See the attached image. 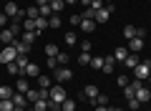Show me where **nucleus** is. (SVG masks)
Segmentation results:
<instances>
[{"instance_id":"obj_47","label":"nucleus","mask_w":151,"mask_h":111,"mask_svg":"<svg viewBox=\"0 0 151 111\" xmlns=\"http://www.w3.org/2000/svg\"><path fill=\"white\" fill-rule=\"evenodd\" d=\"M131 86H134V89H136V91H139V89H141V86H144V83H141V81H139V78H134V81H131Z\"/></svg>"},{"instance_id":"obj_44","label":"nucleus","mask_w":151,"mask_h":111,"mask_svg":"<svg viewBox=\"0 0 151 111\" xmlns=\"http://www.w3.org/2000/svg\"><path fill=\"white\" fill-rule=\"evenodd\" d=\"M48 68H58V58H55V56H48Z\"/></svg>"},{"instance_id":"obj_38","label":"nucleus","mask_w":151,"mask_h":111,"mask_svg":"<svg viewBox=\"0 0 151 111\" xmlns=\"http://www.w3.org/2000/svg\"><path fill=\"white\" fill-rule=\"evenodd\" d=\"M23 30H35V20L25 18V20H23ZM35 33H38V30H35Z\"/></svg>"},{"instance_id":"obj_28","label":"nucleus","mask_w":151,"mask_h":111,"mask_svg":"<svg viewBox=\"0 0 151 111\" xmlns=\"http://www.w3.org/2000/svg\"><path fill=\"white\" fill-rule=\"evenodd\" d=\"M25 76H28V78H30V76H40V68H38V63H28Z\"/></svg>"},{"instance_id":"obj_39","label":"nucleus","mask_w":151,"mask_h":111,"mask_svg":"<svg viewBox=\"0 0 151 111\" xmlns=\"http://www.w3.org/2000/svg\"><path fill=\"white\" fill-rule=\"evenodd\" d=\"M63 41H65V46H68V48H73L76 46V33H65Z\"/></svg>"},{"instance_id":"obj_34","label":"nucleus","mask_w":151,"mask_h":111,"mask_svg":"<svg viewBox=\"0 0 151 111\" xmlns=\"http://www.w3.org/2000/svg\"><path fill=\"white\" fill-rule=\"evenodd\" d=\"M45 56H58V46L55 43H45Z\"/></svg>"},{"instance_id":"obj_59","label":"nucleus","mask_w":151,"mask_h":111,"mask_svg":"<svg viewBox=\"0 0 151 111\" xmlns=\"http://www.w3.org/2000/svg\"><path fill=\"white\" fill-rule=\"evenodd\" d=\"M0 66H3V63H0Z\"/></svg>"},{"instance_id":"obj_9","label":"nucleus","mask_w":151,"mask_h":111,"mask_svg":"<svg viewBox=\"0 0 151 111\" xmlns=\"http://www.w3.org/2000/svg\"><path fill=\"white\" fill-rule=\"evenodd\" d=\"M13 48H15V51H18V56H28V53H30V48H33V46H28V43H23L20 38H18V41L13 43Z\"/></svg>"},{"instance_id":"obj_30","label":"nucleus","mask_w":151,"mask_h":111,"mask_svg":"<svg viewBox=\"0 0 151 111\" xmlns=\"http://www.w3.org/2000/svg\"><path fill=\"white\" fill-rule=\"evenodd\" d=\"M124 38H126V41L136 38V28H134V25H124Z\"/></svg>"},{"instance_id":"obj_27","label":"nucleus","mask_w":151,"mask_h":111,"mask_svg":"<svg viewBox=\"0 0 151 111\" xmlns=\"http://www.w3.org/2000/svg\"><path fill=\"white\" fill-rule=\"evenodd\" d=\"M13 109H15L13 99H0V111H13Z\"/></svg>"},{"instance_id":"obj_33","label":"nucleus","mask_w":151,"mask_h":111,"mask_svg":"<svg viewBox=\"0 0 151 111\" xmlns=\"http://www.w3.org/2000/svg\"><path fill=\"white\" fill-rule=\"evenodd\" d=\"M93 106H108V96H103V94H98L96 99H93Z\"/></svg>"},{"instance_id":"obj_32","label":"nucleus","mask_w":151,"mask_h":111,"mask_svg":"<svg viewBox=\"0 0 151 111\" xmlns=\"http://www.w3.org/2000/svg\"><path fill=\"white\" fill-rule=\"evenodd\" d=\"M25 15L30 18V20H35V18L40 15V10H38V5H30V8H28V10H25Z\"/></svg>"},{"instance_id":"obj_40","label":"nucleus","mask_w":151,"mask_h":111,"mask_svg":"<svg viewBox=\"0 0 151 111\" xmlns=\"http://www.w3.org/2000/svg\"><path fill=\"white\" fill-rule=\"evenodd\" d=\"M68 23H70L73 28H76V25H81V23H83V15H70V18H68Z\"/></svg>"},{"instance_id":"obj_52","label":"nucleus","mask_w":151,"mask_h":111,"mask_svg":"<svg viewBox=\"0 0 151 111\" xmlns=\"http://www.w3.org/2000/svg\"><path fill=\"white\" fill-rule=\"evenodd\" d=\"M13 111H25V109H20V106H15V109H13Z\"/></svg>"},{"instance_id":"obj_54","label":"nucleus","mask_w":151,"mask_h":111,"mask_svg":"<svg viewBox=\"0 0 151 111\" xmlns=\"http://www.w3.org/2000/svg\"><path fill=\"white\" fill-rule=\"evenodd\" d=\"M111 111H126V109H111Z\"/></svg>"},{"instance_id":"obj_31","label":"nucleus","mask_w":151,"mask_h":111,"mask_svg":"<svg viewBox=\"0 0 151 111\" xmlns=\"http://www.w3.org/2000/svg\"><path fill=\"white\" fill-rule=\"evenodd\" d=\"M63 8H65V3H63V0H53V3H50V10H53L55 15H58V13L63 10Z\"/></svg>"},{"instance_id":"obj_5","label":"nucleus","mask_w":151,"mask_h":111,"mask_svg":"<svg viewBox=\"0 0 151 111\" xmlns=\"http://www.w3.org/2000/svg\"><path fill=\"white\" fill-rule=\"evenodd\" d=\"M15 41H18V36L10 28H3V30H0V43H3V46H13Z\"/></svg>"},{"instance_id":"obj_2","label":"nucleus","mask_w":151,"mask_h":111,"mask_svg":"<svg viewBox=\"0 0 151 111\" xmlns=\"http://www.w3.org/2000/svg\"><path fill=\"white\" fill-rule=\"evenodd\" d=\"M53 73H55V83H65V81L73 78V71H70L68 66H58Z\"/></svg>"},{"instance_id":"obj_46","label":"nucleus","mask_w":151,"mask_h":111,"mask_svg":"<svg viewBox=\"0 0 151 111\" xmlns=\"http://www.w3.org/2000/svg\"><path fill=\"white\" fill-rule=\"evenodd\" d=\"M131 81H129V76H119V86H129Z\"/></svg>"},{"instance_id":"obj_14","label":"nucleus","mask_w":151,"mask_h":111,"mask_svg":"<svg viewBox=\"0 0 151 111\" xmlns=\"http://www.w3.org/2000/svg\"><path fill=\"white\" fill-rule=\"evenodd\" d=\"M96 96H98V89H96L93 83H88L86 89H83V99H88L91 104H93V99H96Z\"/></svg>"},{"instance_id":"obj_3","label":"nucleus","mask_w":151,"mask_h":111,"mask_svg":"<svg viewBox=\"0 0 151 111\" xmlns=\"http://www.w3.org/2000/svg\"><path fill=\"white\" fill-rule=\"evenodd\" d=\"M15 58H18V51H15L13 46H5L3 51H0V63H3V66H5V63H13Z\"/></svg>"},{"instance_id":"obj_17","label":"nucleus","mask_w":151,"mask_h":111,"mask_svg":"<svg viewBox=\"0 0 151 111\" xmlns=\"http://www.w3.org/2000/svg\"><path fill=\"white\" fill-rule=\"evenodd\" d=\"M113 68H116V58L113 56H106V61H103V73H113Z\"/></svg>"},{"instance_id":"obj_48","label":"nucleus","mask_w":151,"mask_h":111,"mask_svg":"<svg viewBox=\"0 0 151 111\" xmlns=\"http://www.w3.org/2000/svg\"><path fill=\"white\" fill-rule=\"evenodd\" d=\"M48 3H53V0H35V5H48Z\"/></svg>"},{"instance_id":"obj_20","label":"nucleus","mask_w":151,"mask_h":111,"mask_svg":"<svg viewBox=\"0 0 151 111\" xmlns=\"http://www.w3.org/2000/svg\"><path fill=\"white\" fill-rule=\"evenodd\" d=\"M13 94H15V89L8 83H0V99H13Z\"/></svg>"},{"instance_id":"obj_55","label":"nucleus","mask_w":151,"mask_h":111,"mask_svg":"<svg viewBox=\"0 0 151 111\" xmlns=\"http://www.w3.org/2000/svg\"><path fill=\"white\" fill-rule=\"evenodd\" d=\"M149 89H151V76H149Z\"/></svg>"},{"instance_id":"obj_50","label":"nucleus","mask_w":151,"mask_h":111,"mask_svg":"<svg viewBox=\"0 0 151 111\" xmlns=\"http://www.w3.org/2000/svg\"><path fill=\"white\" fill-rule=\"evenodd\" d=\"M63 3H65V5H73V3H76V0H63Z\"/></svg>"},{"instance_id":"obj_15","label":"nucleus","mask_w":151,"mask_h":111,"mask_svg":"<svg viewBox=\"0 0 151 111\" xmlns=\"http://www.w3.org/2000/svg\"><path fill=\"white\" fill-rule=\"evenodd\" d=\"M35 38H38L35 30H23V33H20V41L28 43V46H33V43H35Z\"/></svg>"},{"instance_id":"obj_4","label":"nucleus","mask_w":151,"mask_h":111,"mask_svg":"<svg viewBox=\"0 0 151 111\" xmlns=\"http://www.w3.org/2000/svg\"><path fill=\"white\" fill-rule=\"evenodd\" d=\"M111 13H113V3H111V5H103L101 10L96 13V18H93V20H96V23H108V18H111Z\"/></svg>"},{"instance_id":"obj_42","label":"nucleus","mask_w":151,"mask_h":111,"mask_svg":"<svg viewBox=\"0 0 151 111\" xmlns=\"http://www.w3.org/2000/svg\"><path fill=\"white\" fill-rule=\"evenodd\" d=\"M10 25V18L5 15V13H0V30H3V28H8Z\"/></svg>"},{"instance_id":"obj_57","label":"nucleus","mask_w":151,"mask_h":111,"mask_svg":"<svg viewBox=\"0 0 151 111\" xmlns=\"http://www.w3.org/2000/svg\"><path fill=\"white\" fill-rule=\"evenodd\" d=\"M149 71H151V61H149Z\"/></svg>"},{"instance_id":"obj_51","label":"nucleus","mask_w":151,"mask_h":111,"mask_svg":"<svg viewBox=\"0 0 151 111\" xmlns=\"http://www.w3.org/2000/svg\"><path fill=\"white\" fill-rule=\"evenodd\" d=\"M81 3H83V5H86V8H88V5H91V0H81Z\"/></svg>"},{"instance_id":"obj_18","label":"nucleus","mask_w":151,"mask_h":111,"mask_svg":"<svg viewBox=\"0 0 151 111\" xmlns=\"http://www.w3.org/2000/svg\"><path fill=\"white\" fill-rule=\"evenodd\" d=\"M15 63H18V71H20L18 76H25V68H28V63H30V61H28V56H18Z\"/></svg>"},{"instance_id":"obj_16","label":"nucleus","mask_w":151,"mask_h":111,"mask_svg":"<svg viewBox=\"0 0 151 111\" xmlns=\"http://www.w3.org/2000/svg\"><path fill=\"white\" fill-rule=\"evenodd\" d=\"M139 63H141V61H139V53H129V58L124 61V66H126V68H131V71H134Z\"/></svg>"},{"instance_id":"obj_10","label":"nucleus","mask_w":151,"mask_h":111,"mask_svg":"<svg viewBox=\"0 0 151 111\" xmlns=\"http://www.w3.org/2000/svg\"><path fill=\"white\" fill-rule=\"evenodd\" d=\"M3 13H5V15L10 18V20H13V18H15L18 13H20V8H18L15 3H13V0H10V3H5V8H3Z\"/></svg>"},{"instance_id":"obj_7","label":"nucleus","mask_w":151,"mask_h":111,"mask_svg":"<svg viewBox=\"0 0 151 111\" xmlns=\"http://www.w3.org/2000/svg\"><path fill=\"white\" fill-rule=\"evenodd\" d=\"M25 111H50V101L48 99H40V101H33Z\"/></svg>"},{"instance_id":"obj_21","label":"nucleus","mask_w":151,"mask_h":111,"mask_svg":"<svg viewBox=\"0 0 151 111\" xmlns=\"http://www.w3.org/2000/svg\"><path fill=\"white\" fill-rule=\"evenodd\" d=\"M78 28H81L83 33H93V30H96V20H86V18H83V23Z\"/></svg>"},{"instance_id":"obj_37","label":"nucleus","mask_w":151,"mask_h":111,"mask_svg":"<svg viewBox=\"0 0 151 111\" xmlns=\"http://www.w3.org/2000/svg\"><path fill=\"white\" fill-rule=\"evenodd\" d=\"M5 71H8L10 76H18V73H20V71H18V63H15V61H13V63H5Z\"/></svg>"},{"instance_id":"obj_12","label":"nucleus","mask_w":151,"mask_h":111,"mask_svg":"<svg viewBox=\"0 0 151 111\" xmlns=\"http://www.w3.org/2000/svg\"><path fill=\"white\" fill-rule=\"evenodd\" d=\"M13 104L20 106V109H28V104H30V101H28L25 94H18V91H15V94H13Z\"/></svg>"},{"instance_id":"obj_24","label":"nucleus","mask_w":151,"mask_h":111,"mask_svg":"<svg viewBox=\"0 0 151 111\" xmlns=\"http://www.w3.org/2000/svg\"><path fill=\"white\" fill-rule=\"evenodd\" d=\"M55 58H58V66H68V63H70V53L58 51V56H55Z\"/></svg>"},{"instance_id":"obj_8","label":"nucleus","mask_w":151,"mask_h":111,"mask_svg":"<svg viewBox=\"0 0 151 111\" xmlns=\"http://www.w3.org/2000/svg\"><path fill=\"white\" fill-rule=\"evenodd\" d=\"M126 48H129V53H141L144 51V38H131Z\"/></svg>"},{"instance_id":"obj_45","label":"nucleus","mask_w":151,"mask_h":111,"mask_svg":"<svg viewBox=\"0 0 151 111\" xmlns=\"http://www.w3.org/2000/svg\"><path fill=\"white\" fill-rule=\"evenodd\" d=\"M81 51L83 53H91V41H88V38H86V41H81Z\"/></svg>"},{"instance_id":"obj_43","label":"nucleus","mask_w":151,"mask_h":111,"mask_svg":"<svg viewBox=\"0 0 151 111\" xmlns=\"http://www.w3.org/2000/svg\"><path fill=\"white\" fill-rule=\"evenodd\" d=\"M103 5H106V3H103V0H91V5H88V8H93V10L98 13V10H101Z\"/></svg>"},{"instance_id":"obj_36","label":"nucleus","mask_w":151,"mask_h":111,"mask_svg":"<svg viewBox=\"0 0 151 111\" xmlns=\"http://www.w3.org/2000/svg\"><path fill=\"white\" fill-rule=\"evenodd\" d=\"M126 101H129V109H131V111H139V106H141V101L136 99V96H131V99H126Z\"/></svg>"},{"instance_id":"obj_25","label":"nucleus","mask_w":151,"mask_h":111,"mask_svg":"<svg viewBox=\"0 0 151 111\" xmlns=\"http://www.w3.org/2000/svg\"><path fill=\"white\" fill-rule=\"evenodd\" d=\"M60 25H63V20H60V15H55V13H53V15L48 18V28H55V30H58Z\"/></svg>"},{"instance_id":"obj_58","label":"nucleus","mask_w":151,"mask_h":111,"mask_svg":"<svg viewBox=\"0 0 151 111\" xmlns=\"http://www.w3.org/2000/svg\"><path fill=\"white\" fill-rule=\"evenodd\" d=\"M5 3H10V0H5Z\"/></svg>"},{"instance_id":"obj_29","label":"nucleus","mask_w":151,"mask_h":111,"mask_svg":"<svg viewBox=\"0 0 151 111\" xmlns=\"http://www.w3.org/2000/svg\"><path fill=\"white\" fill-rule=\"evenodd\" d=\"M60 111H76V101L73 99H65L63 104H60Z\"/></svg>"},{"instance_id":"obj_23","label":"nucleus","mask_w":151,"mask_h":111,"mask_svg":"<svg viewBox=\"0 0 151 111\" xmlns=\"http://www.w3.org/2000/svg\"><path fill=\"white\" fill-rule=\"evenodd\" d=\"M45 28H48V18H43V15H38V18H35V30H38V33H43Z\"/></svg>"},{"instance_id":"obj_11","label":"nucleus","mask_w":151,"mask_h":111,"mask_svg":"<svg viewBox=\"0 0 151 111\" xmlns=\"http://www.w3.org/2000/svg\"><path fill=\"white\" fill-rule=\"evenodd\" d=\"M15 91H18V94H28V91H30L28 76H20V78H18V83H15Z\"/></svg>"},{"instance_id":"obj_35","label":"nucleus","mask_w":151,"mask_h":111,"mask_svg":"<svg viewBox=\"0 0 151 111\" xmlns=\"http://www.w3.org/2000/svg\"><path fill=\"white\" fill-rule=\"evenodd\" d=\"M38 86H40V89H50L53 83H50V78H48V76H38Z\"/></svg>"},{"instance_id":"obj_26","label":"nucleus","mask_w":151,"mask_h":111,"mask_svg":"<svg viewBox=\"0 0 151 111\" xmlns=\"http://www.w3.org/2000/svg\"><path fill=\"white\" fill-rule=\"evenodd\" d=\"M91 58H93L91 53H83V51H81V56H78L76 61H78V66H91Z\"/></svg>"},{"instance_id":"obj_49","label":"nucleus","mask_w":151,"mask_h":111,"mask_svg":"<svg viewBox=\"0 0 151 111\" xmlns=\"http://www.w3.org/2000/svg\"><path fill=\"white\" fill-rule=\"evenodd\" d=\"M93 109H96V111H111L108 106H93Z\"/></svg>"},{"instance_id":"obj_53","label":"nucleus","mask_w":151,"mask_h":111,"mask_svg":"<svg viewBox=\"0 0 151 111\" xmlns=\"http://www.w3.org/2000/svg\"><path fill=\"white\" fill-rule=\"evenodd\" d=\"M103 3H106V5H111V3H113V0H103Z\"/></svg>"},{"instance_id":"obj_1","label":"nucleus","mask_w":151,"mask_h":111,"mask_svg":"<svg viewBox=\"0 0 151 111\" xmlns=\"http://www.w3.org/2000/svg\"><path fill=\"white\" fill-rule=\"evenodd\" d=\"M65 99H68V94H65L63 83H53L48 89V101H50V104H63Z\"/></svg>"},{"instance_id":"obj_6","label":"nucleus","mask_w":151,"mask_h":111,"mask_svg":"<svg viewBox=\"0 0 151 111\" xmlns=\"http://www.w3.org/2000/svg\"><path fill=\"white\" fill-rule=\"evenodd\" d=\"M134 73H136V78H139V81L149 78V76H151V71H149V61H141V63L134 68Z\"/></svg>"},{"instance_id":"obj_19","label":"nucleus","mask_w":151,"mask_h":111,"mask_svg":"<svg viewBox=\"0 0 151 111\" xmlns=\"http://www.w3.org/2000/svg\"><path fill=\"white\" fill-rule=\"evenodd\" d=\"M113 58L119 61V63H124V61L129 58V48H126V46H121V48H116V53H113Z\"/></svg>"},{"instance_id":"obj_22","label":"nucleus","mask_w":151,"mask_h":111,"mask_svg":"<svg viewBox=\"0 0 151 111\" xmlns=\"http://www.w3.org/2000/svg\"><path fill=\"white\" fill-rule=\"evenodd\" d=\"M103 61H106V56H93V58H91V68L93 71H101L103 68Z\"/></svg>"},{"instance_id":"obj_13","label":"nucleus","mask_w":151,"mask_h":111,"mask_svg":"<svg viewBox=\"0 0 151 111\" xmlns=\"http://www.w3.org/2000/svg\"><path fill=\"white\" fill-rule=\"evenodd\" d=\"M136 99H139L141 104H144V101H151V89L149 86H141V89L136 91Z\"/></svg>"},{"instance_id":"obj_56","label":"nucleus","mask_w":151,"mask_h":111,"mask_svg":"<svg viewBox=\"0 0 151 111\" xmlns=\"http://www.w3.org/2000/svg\"><path fill=\"white\" fill-rule=\"evenodd\" d=\"M3 48H5V46H3V43H0V51H3Z\"/></svg>"},{"instance_id":"obj_41","label":"nucleus","mask_w":151,"mask_h":111,"mask_svg":"<svg viewBox=\"0 0 151 111\" xmlns=\"http://www.w3.org/2000/svg\"><path fill=\"white\" fill-rule=\"evenodd\" d=\"M124 96H126V99H131V96H136V89H134V86H124Z\"/></svg>"}]
</instances>
